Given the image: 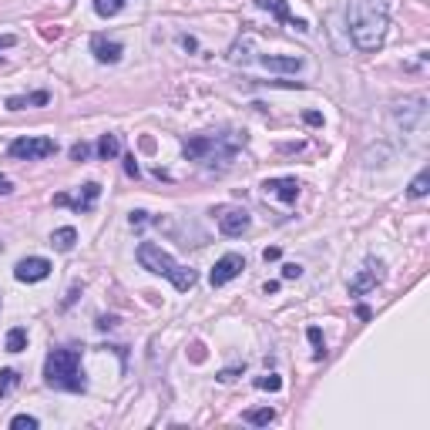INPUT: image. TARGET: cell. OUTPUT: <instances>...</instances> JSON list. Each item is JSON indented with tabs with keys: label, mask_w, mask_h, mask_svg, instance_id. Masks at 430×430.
<instances>
[{
	"label": "cell",
	"mask_w": 430,
	"mask_h": 430,
	"mask_svg": "<svg viewBox=\"0 0 430 430\" xmlns=\"http://www.w3.org/2000/svg\"><path fill=\"white\" fill-rule=\"evenodd\" d=\"M71 158H74V161L91 158V145H88V142H74V145H71Z\"/></svg>",
	"instance_id": "4316f807"
},
{
	"label": "cell",
	"mask_w": 430,
	"mask_h": 430,
	"mask_svg": "<svg viewBox=\"0 0 430 430\" xmlns=\"http://www.w3.org/2000/svg\"><path fill=\"white\" fill-rule=\"evenodd\" d=\"M17 380H21L17 370H0V397H7V394L17 387Z\"/></svg>",
	"instance_id": "603a6c76"
},
{
	"label": "cell",
	"mask_w": 430,
	"mask_h": 430,
	"mask_svg": "<svg viewBox=\"0 0 430 430\" xmlns=\"http://www.w3.org/2000/svg\"><path fill=\"white\" fill-rule=\"evenodd\" d=\"M303 122H306V124H323V115H319V111H306V115H303Z\"/></svg>",
	"instance_id": "4dcf8cb0"
},
{
	"label": "cell",
	"mask_w": 430,
	"mask_h": 430,
	"mask_svg": "<svg viewBox=\"0 0 430 430\" xmlns=\"http://www.w3.org/2000/svg\"><path fill=\"white\" fill-rule=\"evenodd\" d=\"M111 326H115L111 316H101V319H98V330H111Z\"/></svg>",
	"instance_id": "e575fe53"
},
{
	"label": "cell",
	"mask_w": 430,
	"mask_h": 430,
	"mask_svg": "<svg viewBox=\"0 0 430 430\" xmlns=\"http://www.w3.org/2000/svg\"><path fill=\"white\" fill-rule=\"evenodd\" d=\"M306 337H309V343L316 346V360H323V357H326V346H323V333H319V326H309Z\"/></svg>",
	"instance_id": "d4e9b609"
},
{
	"label": "cell",
	"mask_w": 430,
	"mask_h": 430,
	"mask_svg": "<svg viewBox=\"0 0 430 430\" xmlns=\"http://www.w3.org/2000/svg\"><path fill=\"white\" fill-rule=\"evenodd\" d=\"M256 7H259V10H269L273 17H279V21H282V24H289V27H296L299 34L309 31L306 21H299V17H293V14H289V3H286V0H256Z\"/></svg>",
	"instance_id": "5bb4252c"
},
{
	"label": "cell",
	"mask_w": 430,
	"mask_h": 430,
	"mask_svg": "<svg viewBox=\"0 0 430 430\" xmlns=\"http://www.w3.org/2000/svg\"><path fill=\"white\" fill-rule=\"evenodd\" d=\"M256 387H259V390H273V394H276V390H282V380H279L276 373H266V376H256Z\"/></svg>",
	"instance_id": "cb8c5ba5"
},
{
	"label": "cell",
	"mask_w": 430,
	"mask_h": 430,
	"mask_svg": "<svg viewBox=\"0 0 430 430\" xmlns=\"http://www.w3.org/2000/svg\"><path fill=\"white\" fill-rule=\"evenodd\" d=\"M44 383L54 390H67V394H81L88 390L84 370H81V350L64 346V350H51L44 360Z\"/></svg>",
	"instance_id": "7a4b0ae2"
},
{
	"label": "cell",
	"mask_w": 430,
	"mask_h": 430,
	"mask_svg": "<svg viewBox=\"0 0 430 430\" xmlns=\"http://www.w3.org/2000/svg\"><path fill=\"white\" fill-rule=\"evenodd\" d=\"M128 0H94V14L98 17H115V14H122V7Z\"/></svg>",
	"instance_id": "44dd1931"
},
{
	"label": "cell",
	"mask_w": 430,
	"mask_h": 430,
	"mask_svg": "<svg viewBox=\"0 0 430 430\" xmlns=\"http://www.w3.org/2000/svg\"><path fill=\"white\" fill-rule=\"evenodd\" d=\"M27 346V330L24 326H14L10 333H7V353H21Z\"/></svg>",
	"instance_id": "ffe728a7"
},
{
	"label": "cell",
	"mask_w": 430,
	"mask_h": 430,
	"mask_svg": "<svg viewBox=\"0 0 430 430\" xmlns=\"http://www.w3.org/2000/svg\"><path fill=\"white\" fill-rule=\"evenodd\" d=\"M279 256H282V252H279L276 246H273V249H266V252H262V259H266V262H276Z\"/></svg>",
	"instance_id": "836d02e7"
},
{
	"label": "cell",
	"mask_w": 430,
	"mask_h": 430,
	"mask_svg": "<svg viewBox=\"0 0 430 430\" xmlns=\"http://www.w3.org/2000/svg\"><path fill=\"white\" fill-rule=\"evenodd\" d=\"M91 54L98 64H118L124 54V47L118 41H108L104 34H94L91 37Z\"/></svg>",
	"instance_id": "7c38bea8"
},
{
	"label": "cell",
	"mask_w": 430,
	"mask_h": 430,
	"mask_svg": "<svg viewBox=\"0 0 430 430\" xmlns=\"http://www.w3.org/2000/svg\"><path fill=\"white\" fill-rule=\"evenodd\" d=\"M74 242H78V232H74L71 225H61V229H54V232H51V246L58 249V252H71Z\"/></svg>",
	"instance_id": "e0dca14e"
},
{
	"label": "cell",
	"mask_w": 430,
	"mask_h": 430,
	"mask_svg": "<svg viewBox=\"0 0 430 430\" xmlns=\"http://www.w3.org/2000/svg\"><path fill=\"white\" fill-rule=\"evenodd\" d=\"M10 427L14 430H37V417H31V414H17V417L10 420Z\"/></svg>",
	"instance_id": "484cf974"
},
{
	"label": "cell",
	"mask_w": 430,
	"mask_h": 430,
	"mask_svg": "<svg viewBox=\"0 0 430 430\" xmlns=\"http://www.w3.org/2000/svg\"><path fill=\"white\" fill-rule=\"evenodd\" d=\"M383 276H387V273H383V262H380V259H367L363 269L350 279V296H367L370 289H376V286L383 282Z\"/></svg>",
	"instance_id": "ba28073f"
},
{
	"label": "cell",
	"mask_w": 430,
	"mask_h": 430,
	"mask_svg": "<svg viewBox=\"0 0 430 430\" xmlns=\"http://www.w3.org/2000/svg\"><path fill=\"white\" fill-rule=\"evenodd\" d=\"M51 276V262L44 256H27L14 266V279L17 282H41V279Z\"/></svg>",
	"instance_id": "30bf717a"
},
{
	"label": "cell",
	"mask_w": 430,
	"mask_h": 430,
	"mask_svg": "<svg viewBox=\"0 0 430 430\" xmlns=\"http://www.w3.org/2000/svg\"><path fill=\"white\" fill-rule=\"evenodd\" d=\"M14 44H17L14 34H0V51H7V47H14Z\"/></svg>",
	"instance_id": "f546056e"
},
{
	"label": "cell",
	"mask_w": 430,
	"mask_h": 430,
	"mask_svg": "<svg viewBox=\"0 0 430 430\" xmlns=\"http://www.w3.org/2000/svg\"><path fill=\"white\" fill-rule=\"evenodd\" d=\"M98 195H101V185L88 182V185H81V195H78V199H71L67 192L54 195V205H71V209H78V212H91L94 202H98Z\"/></svg>",
	"instance_id": "8fae6325"
},
{
	"label": "cell",
	"mask_w": 430,
	"mask_h": 430,
	"mask_svg": "<svg viewBox=\"0 0 430 430\" xmlns=\"http://www.w3.org/2000/svg\"><path fill=\"white\" fill-rule=\"evenodd\" d=\"M118 155H122V142H118V135H101V142H98V158L111 161V158H118Z\"/></svg>",
	"instance_id": "d6986e66"
},
{
	"label": "cell",
	"mask_w": 430,
	"mask_h": 430,
	"mask_svg": "<svg viewBox=\"0 0 430 430\" xmlns=\"http://www.w3.org/2000/svg\"><path fill=\"white\" fill-rule=\"evenodd\" d=\"M138 262H142V269H148L155 276L172 279V286H175L179 293H188V289L199 282V273H195V269L179 266L158 242H142V246H138Z\"/></svg>",
	"instance_id": "3957f363"
},
{
	"label": "cell",
	"mask_w": 430,
	"mask_h": 430,
	"mask_svg": "<svg viewBox=\"0 0 430 430\" xmlns=\"http://www.w3.org/2000/svg\"><path fill=\"white\" fill-rule=\"evenodd\" d=\"M262 192L279 199V202H286V205H293V202L299 199V182H296V179H266V182H262Z\"/></svg>",
	"instance_id": "4fadbf2b"
},
{
	"label": "cell",
	"mask_w": 430,
	"mask_h": 430,
	"mask_svg": "<svg viewBox=\"0 0 430 430\" xmlns=\"http://www.w3.org/2000/svg\"><path fill=\"white\" fill-rule=\"evenodd\" d=\"M424 115H427V98H420V94L403 98V101L394 104V122H397L403 131H414L417 124L424 122Z\"/></svg>",
	"instance_id": "52a82bcc"
},
{
	"label": "cell",
	"mask_w": 430,
	"mask_h": 430,
	"mask_svg": "<svg viewBox=\"0 0 430 430\" xmlns=\"http://www.w3.org/2000/svg\"><path fill=\"white\" fill-rule=\"evenodd\" d=\"M346 27L363 54H376L387 41L390 3L387 0H346Z\"/></svg>",
	"instance_id": "6da1fadb"
},
{
	"label": "cell",
	"mask_w": 430,
	"mask_h": 430,
	"mask_svg": "<svg viewBox=\"0 0 430 430\" xmlns=\"http://www.w3.org/2000/svg\"><path fill=\"white\" fill-rule=\"evenodd\" d=\"M242 269H246V259H242L239 252H225V256H222V259L212 266V276H209V282L218 289V286L232 282L236 276H242Z\"/></svg>",
	"instance_id": "9c48e42d"
},
{
	"label": "cell",
	"mask_w": 430,
	"mask_h": 430,
	"mask_svg": "<svg viewBox=\"0 0 430 430\" xmlns=\"http://www.w3.org/2000/svg\"><path fill=\"white\" fill-rule=\"evenodd\" d=\"M10 158H21V161H41V158H51V155L58 152V142L54 138H17V142H10Z\"/></svg>",
	"instance_id": "5b68a950"
},
{
	"label": "cell",
	"mask_w": 430,
	"mask_h": 430,
	"mask_svg": "<svg viewBox=\"0 0 430 430\" xmlns=\"http://www.w3.org/2000/svg\"><path fill=\"white\" fill-rule=\"evenodd\" d=\"M145 222H148V212H142V209L131 212V229H135V225H145Z\"/></svg>",
	"instance_id": "f1b7e54d"
},
{
	"label": "cell",
	"mask_w": 430,
	"mask_h": 430,
	"mask_svg": "<svg viewBox=\"0 0 430 430\" xmlns=\"http://www.w3.org/2000/svg\"><path fill=\"white\" fill-rule=\"evenodd\" d=\"M303 276V266H299V262H286V266H282V279H299Z\"/></svg>",
	"instance_id": "83f0119b"
},
{
	"label": "cell",
	"mask_w": 430,
	"mask_h": 430,
	"mask_svg": "<svg viewBox=\"0 0 430 430\" xmlns=\"http://www.w3.org/2000/svg\"><path fill=\"white\" fill-rule=\"evenodd\" d=\"M427 188H430V172L424 168V172H420V175L410 182V188H407V192H410V199H424V195H427Z\"/></svg>",
	"instance_id": "7402d4cb"
},
{
	"label": "cell",
	"mask_w": 430,
	"mask_h": 430,
	"mask_svg": "<svg viewBox=\"0 0 430 430\" xmlns=\"http://www.w3.org/2000/svg\"><path fill=\"white\" fill-rule=\"evenodd\" d=\"M259 64L266 67V71H279V74H296L299 67H303V58H296V54H262Z\"/></svg>",
	"instance_id": "9a60e30c"
},
{
	"label": "cell",
	"mask_w": 430,
	"mask_h": 430,
	"mask_svg": "<svg viewBox=\"0 0 430 430\" xmlns=\"http://www.w3.org/2000/svg\"><path fill=\"white\" fill-rule=\"evenodd\" d=\"M124 172H128L131 179H138V165H135V158H124Z\"/></svg>",
	"instance_id": "1f68e13d"
},
{
	"label": "cell",
	"mask_w": 430,
	"mask_h": 430,
	"mask_svg": "<svg viewBox=\"0 0 430 430\" xmlns=\"http://www.w3.org/2000/svg\"><path fill=\"white\" fill-rule=\"evenodd\" d=\"M212 215H215V222H218V232L229 236V239L249 232V225H252V215H249L242 205H218Z\"/></svg>",
	"instance_id": "8992f818"
},
{
	"label": "cell",
	"mask_w": 430,
	"mask_h": 430,
	"mask_svg": "<svg viewBox=\"0 0 430 430\" xmlns=\"http://www.w3.org/2000/svg\"><path fill=\"white\" fill-rule=\"evenodd\" d=\"M262 289H266V296H269V293H279V282H276V279H273V282H266Z\"/></svg>",
	"instance_id": "d590c367"
},
{
	"label": "cell",
	"mask_w": 430,
	"mask_h": 430,
	"mask_svg": "<svg viewBox=\"0 0 430 430\" xmlns=\"http://www.w3.org/2000/svg\"><path fill=\"white\" fill-rule=\"evenodd\" d=\"M47 101H51V94H47V91L14 94V98H7V101H3V108H7V111H24V108H44Z\"/></svg>",
	"instance_id": "2e32d148"
},
{
	"label": "cell",
	"mask_w": 430,
	"mask_h": 430,
	"mask_svg": "<svg viewBox=\"0 0 430 430\" xmlns=\"http://www.w3.org/2000/svg\"><path fill=\"white\" fill-rule=\"evenodd\" d=\"M10 192H14L10 179H7V175H0V195H10Z\"/></svg>",
	"instance_id": "d6a6232c"
},
{
	"label": "cell",
	"mask_w": 430,
	"mask_h": 430,
	"mask_svg": "<svg viewBox=\"0 0 430 430\" xmlns=\"http://www.w3.org/2000/svg\"><path fill=\"white\" fill-rule=\"evenodd\" d=\"M246 142V135H195L182 145L188 161H202V165H229L232 155L239 152V145Z\"/></svg>",
	"instance_id": "277c9868"
},
{
	"label": "cell",
	"mask_w": 430,
	"mask_h": 430,
	"mask_svg": "<svg viewBox=\"0 0 430 430\" xmlns=\"http://www.w3.org/2000/svg\"><path fill=\"white\" fill-rule=\"evenodd\" d=\"M242 420L252 424V427H269V424L276 420V410H273V407H256V410H246V414H242Z\"/></svg>",
	"instance_id": "ac0fdd59"
}]
</instances>
